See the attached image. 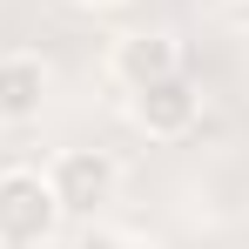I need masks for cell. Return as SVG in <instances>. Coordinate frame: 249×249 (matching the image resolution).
Wrapping results in <instances>:
<instances>
[{
  "label": "cell",
  "mask_w": 249,
  "mask_h": 249,
  "mask_svg": "<svg viewBox=\"0 0 249 249\" xmlns=\"http://www.w3.org/2000/svg\"><path fill=\"white\" fill-rule=\"evenodd\" d=\"M61 202H54V182H47V168H0V243L7 249H47L61 236Z\"/></svg>",
  "instance_id": "cell-1"
},
{
  "label": "cell",
  "mask_w": 249,
  "mask_h": 249,
  "mask_svg": "<svg viewBox=\"0 0 249 249\" xmlns=\"http://www.w3.org/2000/svg\"><path fill=\"white\" fill-rule=\"evenodd\" d=\"M47 182H54V202H61V215H81V222H94L101 209L115 202L122 168H115V155H101V148H61V155L47 162Z\"/></svg>",
  "instance_id": "cell-2"
},
{
  "label": "cell",
  "mask_w": 249,
  "mask_h": 249,
  "mask_svg": "<svg viewBox=\"0 0 249 249\" xmlns=\"http://www.w3.org/2000/svg\"><path fill=\"white\" fill-rule=\"evenodd\" d=\"M128 122L142 128L148 142H189L196 122H202V88L189 74H168V81H148L128 94Z\"/></svg>",
  "instance_id": "cell-3"
},
{
  "label": "cell",
  "mask_w": 249,
  "mask_h": 249,
  "mask_svg": "<svg viewBox=\"0 0 249 249\" xmlns=\"http://www.w3.org/2000/svg\"><path fill=\"white\" fill-rule=\"evenodd\" d=\"M168 74H189V54H182V41L168 27H135V34H122L108 47V81L122 94H135L148 81H168Z\"/></svg>",
  "instance_id": "cell-4"
},
{
  "label": "cell",
  "mask_w": 249,
  "mask_h": 249,
  "mask_svg": "<svg viewBox=\"0 0 249 249\" xmlns=\"http://www.w3.org/2000/svg\"><path fill=\"white\" fill-rule=\"evenodd\" d=\"M47 88H54V68H47L41 54H27V47L0 54V128H27V122H41Z\"/></svg>",
  "instance_id": "cell-5"
},
{
  "label": "cell",
  "mask_w": 249,
  "mask_h": 249,
  "mask_svg": "<svg viewBox=\"0 0 249 249\" xmlns=\"http://www.w3.org/2000/svg\"><path fill=\"white\" fill-rule=\"evenodd\" d=\"M81 249H128V243H115V236H101V229H94V236H88Z\"/></svg>",
  "instance_id": "cell-6"
},
{
  "label": "cell",
  "mask_w": 249,
  "mask_h": 249,
  "mask_svg": "<svg viewBox=\"0 0 249 249\" xmlns=\"http://www.w3.org/2000/svg\"><path fill=\"white\" fill-rule=\"evenodd\" d=\"M68 7H115V0H68Z\"/></svg>",
  "instance_id": "cell-7"
},
{
  "label": "cell",
  "mask_w": 249,
  "mask_h": 249,
  "mask_svg": "<svg viewBox=\"0 0 249 249\" xmlns=\"http://www.w3.org/2000/svg\"><path fill=\"white\" fill-rule=\"evenodd\" d=\"M0 249H7V243H0Z\"/></svg>",
  "instance_id": "cell-8"
}]
</instances>
